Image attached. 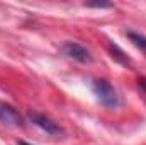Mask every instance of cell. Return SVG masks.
Returning <instances> with one entry per match:
<instances>
[{
	"instance_id": "obj_1",
	"label": "cell",
	"mask_w": 146,
	"mask_h": 145,
	"mask_svg": "<svg viewBox=\"0 0 146 145\" xmlns=\"http://www.w3.org/2000/svg\"><path fill=\"white\" fill-rule=\"evenodd\" d=\"M92 91L97 97V101L107 109H114L121 104L117 91L110 85V82H107L106 79H97L92 84Z\"/></svg>"
},
{
	"instance_id": "obj_2",
	"label": "cell",
	"mask_w": 146,
	"mask_h": 145,
	"mask_svg": "<svg viewBox=\"0 0 146 145\" xmlns=\"http://www.w3.org/2000/svg\"><path fill=\"white\" fill-rule=\"evenodd\" d=\"M29 119H31L36 126H39L42 132H46L48 135L56 137V135H61V133H63L61 126H60L58 123H54L51 118H48L46 114H41V113H36V111H31V113H29Z\"/></svg>"
},
{
	"instance_id": "obj_3",
	"label": "cell",
	"mask_w": 146,
	"mask_h": 145,
	"mask_svg": "<svg viewBox=\"0 0 146 145\" xmlns=\"http://www.w3.org/2000/svg\"><path fill=\"white\" fill-rule=\"evenodd\" d=\"M61 51H63L66 56H70V58L76 60V62H80V63H88V62H92V55H90V51H88L83 44H80V43L66 41V43L61 46Z\"/></svg>"
},
{
	"instance_id": "obj_4",
	"label": "cell",
	"mask_w": 146,
	"mask_h": 145,
	"mask_svg": "<svg viewBox=\"0 0 146 145\" xmlns=\"http://www.w3.org/2000/svg\"><path fill=\"white\" fill-rule=\"evenodd\" d=\"M0 121L7 126L17 128V126L22 125V116L19 114V111L14 106H10L5 101H0Z\"/></svg>"
},
{
	"instance_id": "obj_5",
	"label": "cell",
	"mask_w": 146,
	"mask_h": 145,
	"mask_svg": "<svg viewBox=\"0 0 146 145\" xmlns=\"http://www.w3.org/2000/svg\"><path fill=\"white\" fill-rule=\"evenodd\" d=\"M126 36L129 38V41H131L133 44H136L138 48H141L143 51H146V36L139 34V33H134V31H127Z\"/></svg>"
},
{
	"instance_id": "obj_6",
	"label": "cell",
	"mask_w": 146,
	"mask_h": 145,
	"mask_svg": "<svg viewBox=\"0 0 146 145\" xmlns=\"http://www.w3.org/2000/svg\"><path fill=\"white\" fill-rule=\"evenodd\" d=\"M110 51H112V56H114L115 60H119L121 63H124V65H127V63H129V58H127V56H124V51H122L119 46L110 44Z\"/></svg>"
},
{
	"instance_id": "obj_7",
	"label": "cell",
	"mask_w": 146,
	"mask_h": 145,
	"mask_svg": "<svg viewBox=\"0 0 146 145\" xmlns=\"http://www.w3.org/2000/svg\"><path fill=\"white\" fill-rule=\"evenodd\" d=\"M87 7H97V9H107V7H110V3H107V2H95V3H85Z\"/></svg>"
},
{
	"instance_id": "obj_8",
	"label": "cell",
	"mask_w": 146,
	"mask_h": 145,
	"mask_svg": "<svg viewBox=\"0 0 146 145\" xmlns=\"http://www.w3.org/2000/svg\"><path fill=\"white\" fill-rule=\"evenodd\" d=\"M138 85H139V89L146 94V77H139L138 79Z\"/></svg>"
},
{
	"instance_id": "obj_9",
	"label": "cell",
	"mask_w": 146,
	"mask_h": 145,
	"mask_svg": "<svg viewBox=\"0 0 146 145\" xmlns=\"http://www.w3.org/2000/svg\"><path fill=\"white\" fill-rule=\"evenodd\" d=\"M17 144H19V145H31V144H27V142H24V140H19Z\"/></svg>"
}]
</instances>
